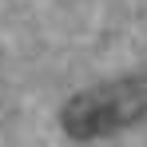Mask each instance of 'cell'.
<instances>
[{"label":"cell","instance_id":"1","mask_svg":"<svg viewBox=\"0 0 147 147\" xmlns=\"http://www.w3.org/2000/svg\"><path fill=\"white\" fill-rule=\"evenodd\" d=\"M143 119H147V72L115 76V80H103L92 88H80L60 107V127L76 143L119 135Z\"/></svg>","mask_w":147,"mask_h":147}]
</instances>
